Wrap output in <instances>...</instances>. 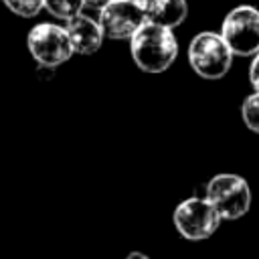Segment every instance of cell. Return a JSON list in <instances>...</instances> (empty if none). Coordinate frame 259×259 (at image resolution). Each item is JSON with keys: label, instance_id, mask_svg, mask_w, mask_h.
Wrapping results in <instances>:
<instances>
[{"label": "cell", "instance_id": "obj_1", "mask_svg": "<svg viewBox=\"0 0 259 259\" xmlns=\"http://www.w3.org/2000/svg\"><path fill=\"white\" fill-rule=\"evenodd\" d=\"M130 49L136 65L146 73H162L178 57V42L172 28L150 22H144L130 38Z\"/></svg>", "mask_w": 259, "mask_h": 259}, {"label": "cell", "instance_id": "obj_2", "mask_svg": "<svg viewBox=\"0 0 259 259\" xmlns=\"http://www.w3.org/2000/svg\"><path fill=\"white\" fill-rule=\"evenodd\" d=\"M233 53L219 32H198L188 45V63L202 79H221L229 73Z\"/></svg>", "mask_w": 259, "mask_h": 259}, {"label": "cell", "instance_id": "obj_3", "mask_svg": "<svg viewBox=\"0 0 259 259\" xmlns=\"http://www.w3.org/2000/svg\"><path fill=\"white\" fill-rule=\"evenodd\" d=\"M204 198L214 206L221 219L237 221L251 208V186L243 176L217 174L208 180Z\"/></svg>", "mask_w": 259, "mask_h": 259}, {"label": "cell", "instance_id": "obj_4", "mask_svg": "<svg viewBox=\"0 0 259 259\" xmlns=\"http://www.w3.org/2000/svg\"><path fill=\"white\" fill-rule=\"evenodd\" d=\"M221 36L237 57L259 53V8L249 4L233 8L223 20Z\"/></svg>", "mask_w": 259, "mask_h": 259}, {"label": "cell", "instance_id": "obj_5", "mask_svg": "<svg viewBox=\"0 0 259 259\" xmlns=\"http://www.w3.org/2000/svg\"><path fill=\"white\" fill-rule=\"evenodd\" d=\"M174 227L188 241H202L214 235L223 221L204 196H190L174 208Z\"/></svg>", "mask_w": 259, "mask_h": 259}, {"label": "cell", "instance_id": "obj_6", "mask_svg": "<svg viewBox=\"0 0 259 259\" xmlns=\"http://www.w3.org/2000/svg\"><path fill=\"white\" fill-rule=\"evenodd\" d=\"M26 47H28L30 55L34 57V61L45 67H57L61 63L69 61V57L73 55V49H71L65 28H61L57 24H49V22L34 24L28 30Z\"/></svg>", "mask_w": 259, "mask_h": 259}, {"label": "cell", "instance_id": "obj_7", "mask_svg": "<svg viewBox=\"0 0 259 259\" xmlns=\"http://www.w3.org/2000/svg\"><path fill=\"white\" fill-rule=\"evenodd\" d=\"M144 22V6L134 0H111L99 12L103 36L113 40H130Z\"/></svg>", "mask_w": 259, "mask_h": 259}, {"label": "cell", "instance_id": "obj_8", "mask_svg": "<svg viewBox=\"0 0 259 259\" xmlns=\"http://www.w3.org/2000/svg\"><path fill=\"white\" fill-rule=\"evenodd\" d=\"M65 32L69 36L73 53H79V55H91L103 42V30H101L99 22H95L93 18H89L81 12L67 20Z\"/></svg>", "mask_w": 259, "mask_h": 259}, {"label": "cell", "instance_id": "obj_9", "mask_svg": "<svg viewBox=\"0 0 259 259\" xmlns=\"http://www.w3.org/2000/svg\"><path fill=\"white\" fill-rule=\"evenodd\" d=\"M142 6H144L146 22L166 28L180 26L188 14L186 0H144Z\"/></svg>", "mask_w": 259, "mask_h": 259}, {"label": "cell", "instance_id": "obj_10", "mask_svg": "<svg viewBox=\"0 0 259 259\" xmlns=\"http://www.w3.org/2000/svg\"><path fill=\"white\" fill-rule=\"evenodd\" d=\"M83 6H85L83 0H45V8L55 18H61V20H69L77 16Z\"/></svg>", "mask_w": 259, "mask_h": 259}, {"label": "cell", "instance_id": "obj_11", "mask_svg": "<svg viewBox=\"0 0 259 259\" xmlns=\"http://www.w3.org/2000/svg\"><path fill=\"white\" fill-rule=\"evenodd\" d=\"M241 115H243L245 125L251 132L259 134V91L245 97V101L241 105Z\"/></svg>", "mask_w": 259, "mask_h": 259}, {"label": "cell", "instance_id": "obj_12", "mask_svg": "<svg viewBox=\"0 0 259 259\" xmlns=\"http://www.w3.org/2000/svg\"><path fill=\"white\" fill-rule=\"evenodd\" d=\"M10 12L22 16V18H30L36 16L42 8H45V0H2Z\"/></svg>", "mask_w": 259, "mask_h": 259}, {"label": "cell", "instance_id": "obj_13", "mask_svg": "<svg viewBox=\"0 0 259 259\" xmlns=\"http://www.w3.org/2000/svg\"><path fill=\"white\" fill-rule=\"evenodd\" d=\"M249 81L255 91H259V53L253 55V61L249 65Z\"/></svg>", "mask_w": 259, "mask_h": 259}, {"label": "cell", "instance_id": "obj_14", "mask_svg": "<svg viewBox=\"0 0 259 259\" xmlns=\"http://www.w3.org/2000/svg\"><path fill=\"white\" fill-rule=\"evenodd\" d=\"M83 2H85L87 6H93V8H99V10H101V8H103L107 2H111V0H83Z\"/></svg>", "mask_w": 259, "mask_h": 259}, {"label": "cell", "instance_id": "obj_15", "mask_svg": "<svg viewBox=\"0 0 259 259\" xmlns=\"http://www.w3.org/2000/svg\"><path fill=\"white\" fill-rule=\"evenodd\" d=\"M125 259H150V257L144 255V253H140V251H134V253H130Z\"/></svg>", "mask_w": 259, "mask_h": 259}, {"label": "cell", "instance_id": "obj_16", "mask_svg": "<svg viewBox=\"0 0 259 259\" xmlns=\"http://www.w3.org/2000/svg\"><path fill=\"white\" fill-rule=\"evenodd\" d=\"M134 2H140V4H142V2H144V0H134Z\"/></svg>", "mask_w": 259, "mask_h": 259}]
</instances>
